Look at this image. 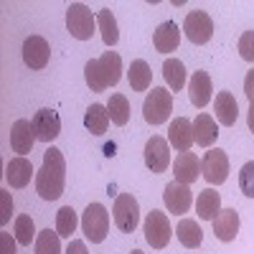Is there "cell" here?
Instances as JSON below:
<instances>
[{
  "label": "cell",
  "mask_w": 254,
  "mask_h": 254,
  "mask_svg": "<svg viewBox=\"0 0 254 254\" xmlns=\"http://www.w3.org/2000/svg\"><path fill=\"white\" fill-rule=\"evenodd\" d=\"M64 183H66V160L59 147H49L44 153V165L36 173V190L44 201H56L64 193Z\"/></svg>",
  "instance_id": "6da1fadb"
},
{
  "label": "cell",
  "mask_w": 254,
  "mask_h": 254,
  "mask_svg": "<svg viewBox=\"0 0 254 254\" xmlns=\"http://www.w3.org/2000/svg\"><path fill=\"white\" fill-rule=\"evenodd\" d=\"M173 112V92H168L165 87H153V92H147L142 102V117L150 125H163L168 122Z\"/></svg>",
  "instance_id": "7a4b0ae2"
},
{
  "label": "cell",
  "mask_w": 254,
  "mask_h": 254,
  "mask_svg": "<svg viewBox=\"0 0 254 254\" xmlns=\"http://www.w3.org/2000/svg\"><path fill=\"white\" fill-rule=\"evenodd\" d=\"M112 219H115V226L125 234L137 229L140 224V203L132 193H117L115 198V206H112Z\"/></svg>",
  "instance_id": "3957f363"
},
{
  "label": "cell",
  "mask_w": 254,
  "mask_h": 254,
  "mask_svg": "<svg viewBox=\"0 0 254 254\" xmlns=\"http://www.w3.org/2000/svg\"><path fill=\"white\" fill-rule=\"evenodd\" d=\"M81 229H84V234H87V239L92 244L104 242V237H107V231H110L107 208H104L102 203H89L87 211L81 214Z\"/></svg>",
  "instance_id": "277c9868"
},
{
  "label": "cell",
  "mask_w": 254,
  "mask_h": 254,
  "mask_svg": "<svg viewBox=\"0 0 254 254\" xmlns=\"http://www.w3.org/2000/svg\"><path fill=\"white\" fill-rule=\"evenodd\" d=\"M94 26H97V18L84 3H71L66 8V28L74 38L89 41L92 33H94Z\"/></svg>",
  "instance_id": "5b68a950"
},
{
  "label": "cell",
  "mask_w": 254,
  "mask_h": 254,
  "mask_svg": "<svg viewBox=\"0 0 254 254\" xmlns=\"http://www.w3.org/2000/svg\"><path fill=\"white\" fill-rule=\"evenodd\" d=\"M201 176L211 186H221L229 178V158H226V150L214 147V150L203 153V158H201Z\"/></svg>",
  "instance_id": "8992f818"
},
{
  "label": "cell",
  "mask_w": 254,
  "mask_h": 254,
  "mask_svg": "<svg viewBox=\"0 0 254 254\" xmlns=\"http://www.w3.org/2000/svg\"><path fill=\"white\" fill-rule=\"evenodd\" d=\"M183 31H186L190 44L203 46L211 41V36H214V20H211V15L203 13V10H190L183 20Z\"/></svg>",
  "instance_id": "52a82bcc"
},
{
  "label": "cell",
  "mask_w": 254,
  "mask_h": 254,
  "mask_svg": "<svg viewBox=\"0 0 254 254\" xmlns=\"http://www.w3.org/2000/svg\"><path fill=\"white\" fill-rule=\"evenodd\" d=\"M171 221H168V216L163 214V211H150V214L145 216V239L147 244H150L153 249H163L168 242H171Z\"/></svg>",
  "instance_id": "ba28073f"
},
{
  "label": "cell",
  "mask_w": 254,
  "mask_h": 254,
  "mask_svg": "<svg viewBox=\"0 0 254 254\" xmlns=\"http://www.w3.org/2000/svg\"><path fill=\"white\" fill-rule=\"evenodd\" d=\"M145 165L150 168L153 173H165L168 165H171V145L165 137L153 135L145 142Z\"/></svg>",
  "instance_id": "9c48e42d"
},
{
  "label": "cell",
  "mask_w": 254,
  "mask_h": 254,
  "mask_svg": "<svg viewBox=\"0 0 254 254\" xmlns=\"http://www.w3.org/2000/svg\"><path fill=\"white\" fill-rule=\"evenodd\" d=\"M49 59H51V49H49V41L41 38V36H28L23 41V61L28 69H46L49 66Z\"/></svg>",
  "instance_id": "30bf717a"
},
{
  "label": "cell",
  "mask_w": 254,
  "mask_h": 254,
  "mask_svg": "<svg viewBox=\"0 0 254 254\" xmlns=\"http://www.w3.org/2000/svg\"><path fill=\"white\" fill-rule=\"evenodd\" d=\"M36 130H33V122L31 120H15L10 127V147L13 153H18L20 158H26L33 145H36Z\"/></svg>",
  "instance_id": "8fae6325"
},
{
  "label": "cell",
  "mask_w": 254,
  "mask_h": 254,
  "mask_svg": "<svg viewBox=\"0 0 254 254\" xmlns=\"http://www.w3.org/2000/svg\"><path fill=\"white\" fill-rule=\"evenodd\" d=\"M196 137H193V122L186 117H176L168 127V145H173L178 153H188L193 147Z\"/></svg>",
  "instance_id": "7c38bea8"
},
{
  "label": "cell",
  "mask_w": 254,
  "mask_h": 254,
  "mask_svg": "<svg viewBox=\"0 0 254 254\" xmlns=\"http://www.w3.org/2000/svg\"><path fill=\"white\" fill-rule=\"evenodd\" d=\"M163 203L171 214H188L190 203H193V193L190 188L183 186V183H168L165 186V193H163Z\"/></svg>",
  "instance_id": "4fadbf2b"
},
{
  "label": "cell",
  "mask_w": 254,
  "mask_h": 254,
  "mask_svg": "<svg viewBox=\"0 0 254 254\" xmlns=\"http://www.w3.org/2000/svg\"><path fill=\"white\" fill-rule=\"evenodd\" d=\"M33 130L41 142H54L61 132V120L54 110H38L33 115Z\"/></svg>",
  "instance_id": "5bb4252c"
},
{
  "label": "cell",
  "mask_w": 254,
  "mask_h": 254,
  "mask_svg": "<svg viewBox=\"0 0 254 254\" xmlns=\"http://www.w3.org/2000/svg\"><path fill=\"white\" fill-rule=\"evenodd\" d=\"M173 176L178 183L183 186H190L196 183L198 176H201V160L196 158V153H178V158L173 160Z\"/></svg>",
  "instance_id": "9a60e30c"
},
{
  "label": "cell",
  "mask_w": 254,
  "mask_h": 254,
  "mask_svg": "<svg viewBox=\"0 0 254 254\" xmlns=\"http://www.w3.org/2000/svg\"><path fill=\"white\" fill-rule=\"evenodd\" d=\"M211 76L208 71H193V76H190L188 81V99L193 107H206V104L211 102Z\"/></svg>",
  "instance_id": "2e32d148"
},
{
  "label": "cell",
  "mask_w": 254,
  "mask_h": 254,
  "mask_svg": "<svg viewBox=\"0 0 254 254\" xmlns=\"http://www.w3.org/2000/svg\"><path fill=\"white\" fill-rule=\"evenodd\" d=\"M214 234L221 242H234L239 234V214L237 208H221V214L214 219Z\"/></svg>",
  "instance_id": "e0dca14e"
},
{
  "label": "cell",
  "mask_w": 254,
  "mask_h": 254,
  "mask_svg": "<svg viewBox=\"0 0 254 254\" xmlns=\"http://www.w3.org/2000/svg\"><path fill=\"white\" fill-rule=\"evenodd\" d=\"M153 44L160 54H171L178 49L181 44V28L173 23V20H165V23H160L153 33Z\"/></svg>",
  "instance_id": "ac0fdd59"
},
{
  "label": "cell",
  "mask_w": 254,
  "mask_h": 254,
  "mask_svg": "<svg viewBox=\"0 0 254 254\" xmlns=\"http://www.w3.org/2000/svg\"><path fill=\"white\" fill-rule=\"evenodd\" d=\"M33 178V163L28 158H13L5 168V181L13 186V188H26Z\"/></svg>",
  "instance_id": "d6986e66"
},
{
  "label": "cell",
  "mask_w": 254,
  "mask_h": 254,
  "mask_svg": "<svg viewBox=\"0 0 254 254\" xmlns=\"http://www.w3.org/2000/svg\"><path fill=\"white\" fill-rule=\"evenodd\" d=\"M193 137H196V145L201 147H211L219 137V125L214 122V117L201 112L196 120H193Z\"/></svg>",
  "instance_id": "ffe728a7"
},
{
  "label": "cell",
  "mask_w": 254,
  "mask_h": 254,
  "mask_svg": "<svg viewBox=\"0 0 254 254\" xmlns=\"http://www.w3.org/2000/svg\"><path fill=\"white\" fill-rule=\"evenodd\" d=\"M214 110H216V120L226 127H234L237 117H239V104L231 92H219L214 99Z\"/></svg>",
  "instance_id": "44dd1931"
},
{
  "label": "cell",
  "mask_w": 254,
  "mask_h": 254,
  "mask_svg": "<svg viewBox=\"0 0 254 254\" xmlns=\"http://www.w3.org/2000/svg\"><path fill=\"white\" fill-rule=\"evenodd\" d=\"M196 214L203 221H214L221 214V196L216 193L214 188H206V190L198 193V198H196Z\"/></svg>",
  "instance_id": "7402d4cb"
},
{
  "label": "cell",
  "mask_w": 254,
  "mask_h": 254,
  "mask_svg": "<svg viewBox=\"0 0 254 254\" xmlns=\"http://www.w3.org/2000/svg\"><path fill=\"white\" fill-rule=\"evenodd\" d=\"M127 79H130V87L132 92H147L153 84V71L147 66L145 59H135L130 64V71H127Z\"/></svg>",
  "instance_id": "603a6c76"
},
{
  "label": "cell",
  "mask_w": 254,
  "mask_h": 254,
  "mask_svg": "<svg viewBox=\"0 0 254 254\" xmlns=\"http://www.w3.org/2000/svg\"><path fill=\"white\" fill-rule=\"evenodd\" d=\"M176 234H178V242L186 249H196L203 242V231H201V226L193 219H181L178 226H176Z\"/></svg>",
  "instance_id": "cb8c5ba5"
},
{
  "label": "cell",
  "mask_w": 254,
  "mask_h": 254,
  "mask_svg": "<svg viewBox=\"0 0 254 254\" xmlns=\"http://www.w3.org/2000/svg\"><path fill=\"white\" fill-rule=\"evenodd\" d=\"M84 127L92 132V135H104L110 127V112L107 107H102V104H92L84 115Z\"/></svg>",
  "instance_id": "d4e9b609"
},
{
  "label": "cell",
  "mask_w": 254,
  "mask_h": 254,
  "mask_svg": "<svg viewBox=\"0 0 254 254\" xmlns=\"http://www.w3.org/2000/svg\"><path fill=\"white\" fill-rule=\"evenodd\" d=\"M99 66H102V74H104L107 87H115V84L122 79V59H120L117 51H104L99 56Z\"/></svg>",
  "instance_id": "484cf974"
},
{
  "label": "cell",
  "mask_w": 254,
  "mask_h": 254,
  "mask_svg": "<svg viewBox=\"0 0 254 254\" xmlns=\"http://www.w3.org/2000/svg\"><path fill=\"white\" fill-rule=\"evenodd\" d=\"M163 76H165V84L176 92L183 89V84H186V66H183V61L181 59H165L163 61Z\"/></svg>",
  "instance_id": "4316f807"
},
{
  "label": "cell",
  "mask_w": 254,
  "mask_h": 254,
  "mask_svg": "<svg viewBox=\"0 0 254 254\" xmlns=\"http://www.w3.org/2000/svg\"><path fill=\"white\" fill-rule=\"evenodd\" d=\"M97 26H99V31H102V41H104L107 46H115L117 41H120L117 20H115V15H112L110 8H102V10L97 13Z\"/></svg>",
  "instance_id": "83f0119b"
},
{
  "label": "cell",
  "mask_w": 254,
  "mask_h": 254,
  "mask_svg": "<svg viewBox=\"0 0 254 254\" xmlns=\"http://www.w3.org/2000/svg\"><path fill=\"white\" fill-rule=\"evenodd\" d=\"M107 112H110V120L115 125H127V120H130V102H127L125 94H112L110 102H107Z\"/></svg>",
  "instance_id": "f1b7e54d"
},
{
  "label": "cell",
  "mask_w": 254,
  "mask_h": 254,
  "mask_svg": "<svg viewBox=\"0 0 254 254\" xmlns=\"http://www.w3.org/2000/svg\"><path fill=\"white\" fill-rule=\"evenodd\" d=\"M59 231L44 229L36 237V254H61V242H59Z\"/></svg>",
  "instance_id": "f546056e"
},
{
  "label": "cell",
  "mask_w": 254,
  "mask_h": 254,
  "mask_svg": "<svg viewBox=\"0 0 254 254\" xmlns=\"http://www.w3.org/2000/svg\"><path fill=\"white\" fill-rule=\"evenodd\" d=\"M76 224H79V219H76V211L71 206L59 208V214H56V231H59V237H69L71 239V234L76 231Z\"/></svg>",
  "instance_id": "4dcf8cb0"
},
{
  "label": "cell",
  "mask_w": 254,
  "mask_h": 254,
  "mask_svg": "<svg viewBox=\"0 0 254 254\" xmlns=\"http://www.w3.org/2000/svg\"><path fill=\"white\" fill-rule=\"evenodd\" d=\"M84 76H87V87H89L92 92H104V89H107V81H104L99 59L87 61V66H84Z\"/></svg>",
  "instance_id": "1f68e13d"
},
{
  "label": "cell",
  "mask_w": 254,
  "mask_h": 254,
  "mask_svg": "<svg viewBox=\"0 0 254 254\" xmlns=\"http://www.w3.org/2000/svg\"><path fill=\"white\" fill-rule=\"evenodd\" d=\"M15 239L23 247H31V242L36 239V226H33V219L28 214H20L15 219Z\"/></svg>",
  "instance_id": "d6a6232c"
},
{
  "label": "cell",
  "mask_w": 254,
  "mask_h": 254,
  "mask_svg": "<svg viewBox=\"0 0 254 254\" xmlns=\"http://www.w3.org/2000/svg\"><path fill=\"white\" fill-rule=\"evenodd\" d=\"M239 188H242L244 196L254 198V160L242 165V171H239Z\"/></svg>",
  "instance_id": "836d02e7"
},
{
  "label": "cell",
  "mask_w": 254,
  "mask_h": 254,
  "mask_svg": "<svg viewBox=\"0 0 254 254\" xmlns=\"http://www.w3.org/2000/svg\"><path fill=\"white\" fill-rule=\"evenodd\" d=\"M239 56L244 61H254V31H244L239 38Z\"/></svg>",
  "instance_id": "e575fe53"
},
{
  "label": "cell",
  "mask_w": 254,
  "mask_h": 254,
  "mask_svg": "<svg viewBox=\"0 0 254 254\" xmlns=\"http://www.w3.org/2000/svg\"><path fill=\"white\" fill-rule=\"evenodd\" d=\"M0 201H3V214H0V224H8L10 221V211H13V201H10V193L8 190H0Z\"/></svg>",
  "instance_id": "d590c367"
},
{
  "label": "cell",
  "mask_w": 254,
  "mask_h": 254,
  "mask_svg": "<svg viewBox=\"0 0 254 254\" xmlns=\"http://www.w3.org/2000/svg\"><path fill=\"white\" fill-rule=\"evenodd\" d=\"M0 252H3V254H15V244H13V239H10L8 231H3V234H0Z\"/></svg>",
  "instance_id": "8d00e7d4"
},
{
  "label": "cell",
  "mask_w": 254,
  "mask_h": 254,
  "mask_svg": "<svg viewBox=\"0 0 254 254\" xmlns=\"http://www.w3.org/2000/svg\"><path fill=\"white\" fill-rule=\"evenodd\" d=\"M244 94L249 102H254V69L247 71V76H244Z\"/></svg>",
  "instance_id": "74e56055"
},
{
  "label": "cell",
  "mask_w": 254,
  "mask_h": 254,
  "mask_svg": "<svg viewBox=\"0 0 254 254\" xmlns=\"http://www.w3.org/2000/svg\"><path fill=\"white\" fill-rule=\"evenodd\" d=\"M66 254H89V252H87V244H84L81 239H71V244H69Z\"/></svg>",
  "instance_id": "f35d334b"
},
{
  "label": "cell",
  "mask_w": 254,
  "mask_h": 254,
  "mask_svg": "<svg viewBox=\"0 0 254 254\" xmlns=\"http://www.w3.org/2000/svg\"><path fill=\"white\" fill-rule=\"evenodd\" d=\"M247 125H249V130L254 132V102L249 104V115H247Z\"/></svg>",
  "instance_id": "ab89813d"
},
{
  "label": "cell",
  "mask_w": 254,
  "mask_h": 254,
  "mask_svg": "<svg viewBox=\"0 0 254 254\" xmlns=\"http://www.w3.org/2000/svg\"><path fill=\"white\" fill-rule=\"evenodd\" d=\"M130 254H145V252H140V249H132V252H130Z\"/></svg>",
  "instance_id": "60d3db41"
}]
</instances>
